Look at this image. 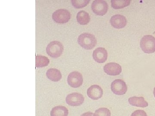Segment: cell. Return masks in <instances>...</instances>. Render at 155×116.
Returning a JSON list of instances; mask_svg holds the SVG:
<instances>
[{"label": "cell", "mask_w": 155, "mask_h": 116, "mask_svg": "<svg viewBox=\"0 0 155 116\" xmlns=\"http://www.w3.org/2000/svg\"><path fill=\"white\" fill-rule=\"evenodd\" d=\"M89 0H72V5L75 8L79 9L84 8L89 4Z\"/></svg>", "instance_id": "19"}, {"label": "cell", "mask_w": 155, "mask_h": 116, "mask_svg": "<svg viewBox=\"0 0 155 116\" xmlns=\"http://www.w3.org/2000/svg\"><path fill=\"white\" fill-rule=\"evenodd\" d=\"M87 95L91 99L97 100L102 97L103 90L99 85H92L87 89Z\"/></svg>", "instance_id": "12"}, {"label": "cell", "mask_w": 155, "mask_h": 116, "mask_svg": "<svg viewBox=\"0 0 155 116\" xmlns=\"http://www.w3.org/2000/svg\"><path fill=\"white\" fill-rule=\"evenodd\" d=\"M78 44L85 50H91L95 47L97 40L93 34L89 33L81 34L78 38Z\"/></svg>", "instance_id": "1"}, {"label": "cell", "mask_w": 155, "mask_h": 116, "mask_svg": "<svg viewBox=\"0 0 155 116\" xmlns=\"http://www.w3.org/2000/svg\"><path fill=\"white\" fill-rule=\"evenodd\" d=\"M71 18V14L66 9H61L55 11L52 14L54 21L59 24H64L69 22Z\"/></svg>", "instance_id": "4"}, {"label": "cell", "mask_w": 155, "mask_h": 116, "mask_svg": "<svg viewBox=\"0 0 155 116\" xmlns=\"http://www.w3.org/2000/svg\"><path fill=\"white\" fill-rule=\"evenodd\" d=\"M130 105L140 108H146L148 106V103L143 97L133 96L128 99Z\"/></svg>", "instance_id": "13"}, {"label": "cell", "mask_w": 155, "mask_h": 116, "mask_svg": "<svg viewBox=\"0 0 155 116\" xmlns=\"http://www.w3.org/2000/svg\"><path fill=\"white\" fill-rule=\"evenodd\" d=\"M68 84L73 88H78L82 85L83 82L82 75L78 72L70 73L67 77Z\"/></svg>", "instance_id": "7"}, {"label": "cell", "mask_w": 155, "mask_h": 116, "mask_svg": "<svg viewBox=\"0 0 155 116\" xmlns=\"http://www.w3.org/2000/svg\"><path fill=\"white\" fill-rule=\"evenodd\" d=\"M130 116H147L146 113L145 111L141 110H138L134 111Z\"/></svg>", "instance_id": "21"}, {"label": "cell", "mask_w": 155, "mask_h": 116, "mask_svg": "<svg viewBox=\"0 0 155 116\" xmlns=\"http://www.w3.org/2000/svg\"><path fill=\"white\" fill-rule=\"evenodd\" d=\"M76 19L78 22L81 25H87L90 21L89 14L84 11H79L78 13Z\"/></svg>", "instance_id": "16"}, {"label": "cell", "mask_w": 155, "mask_h": 116, "mask_svg": "<svg viewBox=\"0 0 155 116\" xmlns=\"http://www.w3.org/2000/svg\"><path fill=\"white\" fill-rule=\"evenodd\" d=\"M130 3V0H112L111 6L113 8L119 9L127 7Z\"/></svg>", "instance_id": "18"}, {"label": "cell", "mask_w": 155, "mask_h": 116, "mask_svg": "<svg viewBox=\"0 0 155 116\" xmlns=\"http://www.w3.org/2000/svg\"><path fill=\"white\" fill-rule=\"evenodd\" d=\"M46 76L49 79L54 82H58L62 78L61 72L58 69L54 68H51L48 70Z\"/></svg>", "instance_id": "14"}, {"label": "cell", "mask_w": 155, "mask_h": 116, "mask_svg": "<svg viewBox=\"0 0 155 116\" xmlns=\"http://www.w3.org/2000/svg\"><path fill=\"white\" fill-rule=\"evenodd\" d=\"M107 3L104 0H95L91 5L93 12L98 16H104L108 10Z\"/></svg>", "instance_id": "5"}, {"label": "cell", "mask_w": 155, "mask_h": 116, "mask_svg": "<svg viewBox=\"0 0 155 116\" xmlns=\"http://www.w3.org/2000/svg\"><path fill=\"white\" fill-rule=\"evenodd\" d=\"M104 69L106 74L111 76L120 75L122 71L121 66L116 63H110L106 64Z\"/></svg>", "instance_id": "9"}, {"label": "cell", "mask_w": 155, "mask_h": 116, "mask_svg": "<svg viewBox=\"0 0 155 116\" xmlns=\"http://www.w3.org/2000/svg\"><path fill=\"white\" fill-rule=\"evenodd\" d=\"M111 112L107 108H101L95 111L94 116H110Z\"/></svg>", "instance_id": "20"}, {"label": "cell", "mask_w": 155, "mask_h": 116, "mask_svg": "<svg viewBox=\"0 0 155 116\" xmlns=\"http://www.w3.org/2000/svg\"><path fill=\"white\" fill-rule=\"evenodd\" d=\"M153 94H154V97L155 98V87H154V88Z\"/></svg>", "instance_id": "23"}, {"label": "cell", "mask_w": 155, "mask_h": 116, "mask_svg": "<svg viewBox=\"0 0 155 116\" xmlns=\"http://www.w3.org/2000/svg\"><path fill=\"white\" fill-rule=\"evenodd\" d=\"M64 46L60 41L54 40L51 42L46 47V52L51 57L57 58L63 54Z\"/></svg>", "instance_id": "2"}, {"label": "cell", "mask_w": 155, "mask_h": 116, "mask_svg": "<svg viewBox=\"0 0 155 116\" xmlns=\"http://www.w3.org/2000/svg\"><path fill=\"white\" fill-rule=\"evenodd\" d=\"M67 104L71 106H78L84 102V98L83 95L77 92L71 93L67 95L66 98Z\"/></svg>", "instance_id": "8"}, {"label": "cell", "mask_w": 155, "mask_h": 116, "mask_svg": "<svg viewBox=\"0 0 155 116\" xmlns=\"http://www.w3.org/2000/svg\"><path fill=\"white\" fill-rule=\"evenodd\" d=\"M110 22L114 28L120 29L126 26L127 21L126 17L123 15L117 14L111 17Z\"/></svg>", "instance_id": "11"}, {"label": "cell", "mask_w": 155, "mask_h": 116, "mask_svg": "<svg viewBox=\"0 0 155 116\" xmlns=\"http://www.w3.org/2000/svg\"><path fill=\"white\" fill-rule=\"evenodd\" d=\"M140 46L145 53L150 54L154 53L155 37L152 35H145L140 40Z\"/></svg>", "instance_id": "3"}, {"label": "cell", "mask_w": 155, "mask_h": 116, "mask_svg": "<svg viewBox=\"0 0 155 116\" xmlns=\"http://www.w3.org/2000/svg\"><path fill=\"white\" fill-rule=\"evenodd\" d=\"M111 89L114 94L122 95L127 92V87L124 80L121 79H116L111 83Z\"/></svg>", "instance_id": "6"}, {"label": "cell", "mask_w": 155, "mask_h": 116, "mask_svg": "<svg viewBox=\"0 0 155 116\" xmlns=\"http://www.w3.org/2000/svg\"><path fill=\"white\" fill-rule=\"evenodd\" d=\"M50 63V60L47 57L38 55L35 57V66L37 68L45 67Z\"/></svg>", "instance_id": "17"}, {"label": "cell", "mask_w": 155, "mask_h": 116, "mask_svg": "<svg viewBox=\"0 0 155 116\" xmlns=\"http://www.w3.org/2000/svg\"><path fill=\"white\" fill-rule=\"evenodd\" d=\"M108 53L104 47H98L94 51L93 58L97 63H103L107 59Z\"/></svg>", "instance_id": "10"}, {"label": "cell", "mask_w": 155, "mask_h": 116, "mask_svg": "<svg viewBox=\"0 0 155 116\" xmlns=\"http://www.w3.org/2000/svg\"><path fill=\"white\" fill-rule=\"evenodd\" d=\"M69 111L68 109L63 106H58L52 109L51 116H68Z\"/></svg>", "instance_id": "15"}, {"label": "cell", "mask_w": 155, "mask_h": 116, "mask_svg": "<svg viewBox=\"0 0 155 116\" xmlns=\"http://www.w3.org/2000/svg\"><path fill=\"white\" fill-rule=\"evenodd\" d=\"M81 116H94V114L90 112H87L82 114Z\"/></svg>", "instance_id": "22"}]
</instances>
